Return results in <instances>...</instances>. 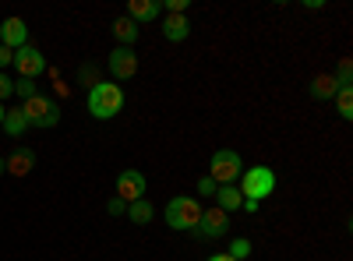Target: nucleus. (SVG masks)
<instances>
[{"label": "nucleus", "mask_w": 353, "mask_h": 261, "mask_svg": "<svg viewBox=\"0 0 353 261\" xmlns=\"http://www.w3.org/2000/svg\"><path fill=\"white\" fill-rule=\"evenodd\" d=\"M85 106H88V113H92L96 121H113L117 113L124 109V89L117 81H96L92 89H88Z\"/></svg>", "instance_id": "nucleus-1"}, {"label": "nucleus", "mask_w": 353, "mask_h": 261, "mask_svg": "<svg viewBox=\"0 0 353 261\" xmlns=\"http://www.w3.org/2000/svg\"><path fill=\"white\" fill-rule=\"evenodd\" d=\"M163 216H166V226H170V229H198L201 205H198V198L181 194V198H173L170 205L163 209Z\"/></svg>", "instance_id": "nucleus-2"}, {"label": "nucleus", "mask_w": 353, "mask_h": 261, "mask_svg": "<svg viewBox=\"0 0 353 261\" xmlns=\"http://www.w3.org/2000/svg\"><path fill=\"white\" fill-rule=\"evenodd\" d=\"M237 191H241L244 198H251V201L269 198V194L276 191V169H269V166H251V169H244Z\"/></svg>", "instance_id": "nucleus-3"}, {"label": "nucleus", "mask_w": 353, "mask_h": 261, "mask_svg": "<svg viewBox=\"0 0 353 261\" xmlns=\"http://www.w3.org/2000/svg\"><path fill=\"white\" fill-rule=\"evenodd\" d=\"M21 113H25V121H28V127H57L61 124V106H57L53 99H46V96H32L28 103H21Z\"/></svg>", "instance_id": "nucleus-4"}, {"label": "nucleus", "mask_w": 353, "mask_h": 261, "mask_svg": "<svg viewBox=\"0 0 353 261\" xmlns=\"http://www.w3.org/2000/svg\"><path fill=\"white\" fill-rule=\"evenodd\" d=\"M241 173H244V159L233 149H219L209 163V177L216 180V187H226L233 180H241Z\"/></svg>", "instance_id": "nucleus-5"}, {"label": "nucleus", "mask_w": 353, "mask_h": 261, "mask_svg": "<svg viewBox=\"0 0 353 261\" xmlns=\"http://www.w3.org/2000/svg\"><path fill=\"white\" fill-rule=\"evenodd\" d=\"M106 67H110V74H113L117 81L134 78V74H138V53H134V46H117V50L106 56Z\"/></svg>", "instance_id": "nucleus-6"}, {"label": "nucleus", "mask_w": 353, "mask_h": 261, "mask_svg": "<svg viewBox=\"0 0 353 261\" xmlns=\"http://www.w3.org/2000/svg\"><path fill=\"white\" fill-rule=\"evenodd\" d=\"M14 67H18V74L21 78H39L43 71H46V56H43V50H36V46H21V50H14V61H11Z\"/></svg>", "instance_id": "nucleus-7"}, {"label": "nucleus", "mask_w": 353, "mask_h": 261, "mask_svg": "<svg viewBox=\"0 0 353 261\" xmlns=\"http://www.w3.org/2000/svg\"><path fill=\"white\" fill-rule=\"evenodd\" d=\"M145 187H149V180H145L141 169H124L121 177H117V198H121L124 205H131V201L145 198Z\"/></svg>", "instance_id": "nucleus-8"}, {"label": "nucleus", "mask_w": 353, "mask_h": 261, "mask_svg": "<svg viewBox=\"0 0 353 261\" xmlns=\"http://www.w3.org/2000/svg\"><path fill=\"white\" fill-rule=\"evenodd\" d=\"M0 46H8V50L28 46V25L21 18H4L0 21Z\"/></svg>", "instance_id": "nucleus-9"}, {"label": "nucleus", "mask_w": 353, "mask_h": 261, "mask_svg": "<svg viewBox=\"0 0 353 261\" xmlns=\"http://www.w3.org/2000/svg\"><path fill=\"white\" fill-rule=\"evenodd\" d=\"M230 229V216L223 209H201V219H198V233L201 237H223Z\"/></svg>", "instance_id": "nucleus-10"}, {"label": "nucleus", "mask_w": 353, "mask_h": 261, "mask_svg": "<svg viewBox=\"0 0 353 261\" xmlns=\"http://www.w3.org/2000/svg\"><path fill=\"white\" fill-rule=\"evenodd\" d=\"M163 14V0H131L128 4V18L134 25H145V21H156Z\"/></svg>", "instance_id": "nucleus-11"}, {"label": "nucleus", "mask_w": 353, "mask_h": 261, "mask_svg": "<svg viewBox=\"0 0 353 261\" xmlns=\"http://www.w3.org/2000/svg\"><path fill=\"white\" fill-rule=\"evenodd\" d=\"M163 36H166L170 43H184V39L191 36L188 14H166V18H163Z\"/></svg>", "instance_id": "nucleus-12"}, {"label": "nucleus", "mask_w": 353, "mask_h": 261, "mask_svg": "<svg viewBox=\"0 0 353 261\" xmlns=\"http://www.w3.org/2000/svg\"><path fill=\"white\" fill-rule=\"evenodd\" d=\"M36 166V152L32 149H18L11 159H8V173H14V177H28Z\"/></svg>", "instance_id": "nucleus-13"}, {"label": "nucleus", "mask_w": 353, "mask_h": 261, "mask_svg": "<svg viewBox=\"0 0 353 261\" xmlns=\"http://www.w3.org/2000/svg\"><path fill=\"white\" fill-rule=\"evenodd\" d=\"M216 198H219V205H216V209H223L226 216H230V212H237V209L244 205V194H241L237 187H233V184H226V187H216Z\"/></svg>", "instance_id": "nucleus-14"}, {"label": "nucleus", "mask_w": 353, "mask_h": 261, "mask_svg": "<svg viewBox=\"0 0 353 261\" xmlns=\"http://www.w3.org/2000/svg\"><path fill=\"white\" fill-rule=\"evenodd\" d=\"M152 216H156V209H152L149 198H138V201H131V205H128V219H131L134 226H149Z\"/></svg>", "instance_id": "nucleus-15"}, {"label": "nucleus", "mask_w": 353, "mask_h": 261, "mask_svg": "<svg viewBox=\"0 0 353 261\" xmlns=\"http://www.w3.org/2000/svg\"><path fill=\"white\" fill-rule=\"evenodd\" d=\"M138 32H141V28H138V25L128 18V14L113 21V36L121 39V46H134V43H138Z\"/></svg>", "instance_id": "nucleus-16"}, {"label": "nucleus", "mask_w": 353, "mask_h": 261, "mask_svg": "<svg viewBox=\"0 0 353 261\" xmlns=\"http://www.w3.org/2000/svg\"><path fill=\"white\" fill-rule=\"evenodd\" d=\"M336 92H339V85H336L332 74H318V78L311 81V96H314V99H332Z\"/></svg>", "instance_id": "nucleus-17"}, {"label": "nucleus", "mask_w": 353, "mask_h": 261, "mask_svg": "<svg viewBox=\"0 0 353 261\" xmlns=\"http://www.w3.org/2000/svg\"><path fill=\"white\" fill-rule=\"evenodd\" d=\"M4 131H8L11 138H21V134L28 131V121H25L21 106H18V109H8V113H4Z\"/></svg>", "instance_id": "nucleus-18"}, {"label": "nucleus", "mask_w": 353, "mask_h": 261, "mask_svg": "<svg viewBox=\"0 0 353 261\" xmlns=\"http://www.w3.org/2000/svg\"><path fill=\"white\" fill-rule=\"evenodd\" d=\"M336 85H339V89H353V61H350V56H343V61H339V67H336Z\"/></svg>", "instance_id": "nucleus-19"}, {"label": "nucleus", "mask_w": 353, "mask_h": 261, "mask_svg": "<svg viewBox=\"0 0 353 261\" xmlns=\"http://www.w3.org/2000/svg\"><path fill=\"white\" fill-rule=\"evenodd\" d=\"M336 109L343 121H353V89H339L336 92Z\"/></svg>", "instance_id": "nucleus-20"}, {"label": "nucleus", "mask_w": 353, "mask_h": 261, "mask_svg": "<svg viewBox=\"0 0 353 261\" xmlns=\"http://www.w3.org/2000/svg\"><path fill=\"white\" fill-rule=\"evenodd\" d=\"M14 96H18L21 103H28V99H32V96H39V89H36V81H32V78H18V81H14Z\"/></svg>", "instance_id": "nucleus-21"}, {"label": "nucleus", "mask_w": 353, "mask_h": 261, "mask_svg": "<svg viewBox=\"0 0 353 261\" xmlns=\"http://www.w3.org/2000/svg\"><path fill=\"white\" fill-rule=\"evenodd\" d=\"M226 254H230V258H237V261H244V258L251 254V240H248V237H233Z\"/></svg>", "instance_id": "nucleus-22"}, {"label": "nucleus", "mask_w": 353, "mask_h": 261, "mask_svg": "<svg viewBox=\"0 0 353 261\" xmlns=\"http://www.w3.org/2000/svg\"><path fill=\"white\" fill-rule=\"evenodd\" d=\"M163 8H166V14H184L188 0H163Z\"/></svg>", "instance_id": "nucleus-23"}, {"label": "nucleus", "mask_w": 353, "mask_h": 261, "mask_svg": "<svg viewBox=\"0 0 353 261\" xmlns=\"http://www.w3.org/2000/svg\"><path fill=\"white\" fill-rule=\"evenodd\" d=\"M198 194H201V198H212V194H216V180H212V177H201V180H198Z\"/></svg>", "instance_id": "nucleus-24"}, {"label": "nucleus", "mask_w": 353, "mask_h": 261, "mask_svg": "<svg viewBox=\"0 0 353 261\" xmlns=\"http://www.w3.org/2000/svg\"><path fill=\"white\" fill-rule=\"evenodd\" d=\"M11 92H14V81H11L8 74H0V103H4Z\"/></svg>", "instance_id": "nucleus-25"}, {"label": "nucleus", "mask_w": 353, "mask_h": 261, "mask_svg": "<svg viewBox=\"0 0 353 261\" xmlns=\"http://www.w3.org/2000/svg\"><path fill=\"white\" fill-rule=\"evenodd\" d=\"M106 212H110V216H124V212H128V205H124L121 198H110V205H106Z\"/></svg>", "instance_id": "nucleus-26"}, {"label": "nucleus", "mask_w": 353, "mask_h": 261, "mask_svg": "<svg viewBox=\"0 0 353 261\" xmlns=\"http://www.w3.org/2000/svg\"><path fill=\"white\" fill-rule=\"evenodd\" d=\"M14 61V50H8V46H0V67H8Z\"/></svg>", "instance_id": "nucleus-27"}, {"label": "nucleus", "mask_w": 353, "mask_h": 261, "mask_svg": "<svg viewBox=\"0 0 353 261\" xmlns=\"http://www.w3.org/2000/svg\"><path fill=\"white\" fill-rule=\"evenodd\" d=\"M205 261H237V258H230V254L223 251V254H209V258H205Z\"/></svg>", "instance_id": "nucleus-28"}, {"label": "nucleus", "mask_w": 353, "mask_h": 261, "mask_svg": "<svg viewBox=\"0 0 353 261\" xmlns=\"http://www.w3.org/2000/svg\"><path fill=\"white\" fill-rule=\"evenodd\" d=\"M258 205H261V201H251V198H244V205H241V209H248V212H258Z\"/></svg>", "instance_id": "nucleus-29"}, {"label": "nucleus", "mask_w": 353, "mask_h": 261, "mask_svg": "<svg viewBox=\"0 0 353 261\" xmlns=\"http://www.w3.org/2000/svg\"><path fill=\"white\" fill-rule=\"evenodd\" d=\"M4 173H8V159H4V156H0V177H4Z\"/></svg>", "instance_id": "nucleus-30"}, {"label": "nucleus", "mask_w": 353, "mask_h": 261, "mask_svg": "<svg viewBox=\"0 0 353 261\" xmlns=\"http://www.w3.org/2000/svg\"><path fill=\"white\" fill-rule=\"evenodd\" d=\"M4 113H8V109H4V103H0V127H4Z\"/></svg>", "instance_id": "nucleus-31"}]
</instances>
